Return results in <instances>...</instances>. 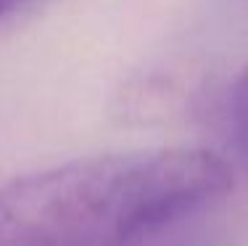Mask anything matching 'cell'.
I'll use <instances>...</instances> for the list:
<instances>
[{
    "label": "cell",
    "instance_id": "cell-1",
    "mask_svg": "<svg viewBox=\"0 0 248 246\" xmlns=\"http://www.w3.org/2000/svg\"><path fill=\"white\" fill-rule=\"evenodd\" d=\"M230 191L206 148L85 156L0 185V246H138Z\"/></svg>",
    "mask_w": 248,
    "mask_h": 246
},
{
    "label": "cell",
    "instance_id": "cell-2",
    "mask_svg": "<svg viewBox=\"0 0 248 246\" xmlns=\"http://www.w3.org/2000/svg\"><path fill=\"white\" fill-rule=\"evenodd\" d=\"M232 125H235V138H238L243 154L248 156V66L232 90Z\"/></svg>",
    "mask_w": 248,
    "mask_h": 246
},
{
    "label": "cell",
    "instance_id": "cell-3",
    "mask_svg": "<svg viewBox=\"0 0 248 246\" xmlns=\"http://www.w3.org/2000/svg\"><path fill=\"white\" fill-rule=\"evenodd\" d=\"M24 3H29V0H0V21H3L5 16H11L14 11H19Z\"/></svg>",
    "mask_w": 248,
    "mask_h": 246
}]
</instances>
